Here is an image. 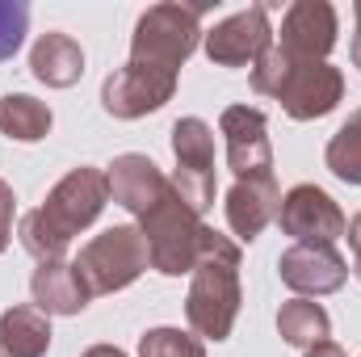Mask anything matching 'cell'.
<instances>
[{"mask_svg":"<svg viewBox=\"0 0 361 357\" xmlns=\"http://www.w3.org/2000/svg\"><path fill=\"white\" fill-rule=\"evenodd\" d=\"M105 202H109V181L101 169H89V164H80V169H72L68 177L59 181L51 193H47V202L38 206V210H30L25 219H21V248L30 253V257H38V265L42 261H63V253L72 248V240L97 223V214L105 210Z\"/></svg>","mask_w":361,"mask_h":357,"instance_id":"1","label":"cell"},{"mask_svg":"<svg viewBox=\"0 0 361 357\" xmlns=\"http://www.w3.org/2000/svg\"><path fill=\"white\" fill-rule=\"evenodd\" d=\"M240 315V244L210 227L185 294V320L202 341H227Z\"/></svg>","mask_w":361,"mask_h":357,"instance_id":"2","label":"cell"},{"mask_svg":"<svg viewBox=\"0 0 361 357\" xmlns=\"http://www.w3.org/2000/svg\"><path fill=\"white\" fill-rule=\"evenodd\" d=\"M252 89L265 92V97H277L294 122H315L341 105L345 76L328 59L324 63H298V59L281 55L277 47H269L252 63Z\"/></svg>","mask_w":361,"mask_h":357,"instance_id":"3","label":"cell"},{"mask_svg":"<svg viewBox=\"0 0 361 357\" xmlns=\"http://www.w3.org/2000/svg\"><path fill=\"white\" fill-rule=\"evenodd\" d=\"M139 231L147 240V257L152 269H160L164 277H180L193 273V265L202 261V248L210 240V227L202 223V214H193L169 185V193L139 219Z\"/></svg>","mask_w":361,"mask_h":357,"instance_id":"4","label":"cell"},{"mask_svg":"<svg viewBox=\"0 0 361 357\" xmlns=\"http://www.w3.org/2000/svg\"><path fill=\"white\" fill-rule=\"evenodd\" d=\"M206 4H152L130 34V59L164 72H180V63L197 51Z\"/></svg>","mask_w":361,"mask_h":357,"instance_id":"5","label":"cell"},{"mask_svg":"<svg viewBox=\"0 0 361 357\" xmlns=\"http://www.w3.org/2000/svg\"><path fill=\"white\" fill-rule=\"evenodd\" d=\"M72 265L80 269L89 294L97 298V294H118L130 282H139V273L152 265V257H147L143 231L130 227V223H122V227H109V231L92 236Z\"/></svg>","mask_w":361,"mask_h":357,"instance_id":"6","label":"cell"},{"mask_svg":"<svg viewBox=\"0 0 361 357\" xmlns=\"http://www.w3.org/2000/svg\"><path fill=\"white\" fill-rule=\"evenodd\" d=\"M173 156H177V173L169 177L173 193L193 214H206L214 206V131L202 118H180L173 126Z\"/></svg>","mask_w":361,"mask_h":357,"instance_id":"7","label":"cell"},{"mask_svg":"<svg viewBox=\"0 0 361 357\" xmlns=\"http://www.w3.org/2000/svg\"><path fill=\"white\" fill-rule=\"evenodd\" d=\"M177 92V72H164V68H152V63H126L118 72L105 76L101 85V105L109 118H122V122H135L152 109H160L164 101H173Z\"/></svg>","mask_w":361,"mask_h":357,"instance_id":"8","label":"cell"},{"mask_svg":"<svg viewBox=\"0 0 361 357\" xmlns=\"http://www.w3.org/2000/svg\"><path fill=\"white\" fill-rule=\"evenodd\" d=\"M219 131L227 139V164H231L235 181L273 177L269 122L257 105H227L219 118Z\"/></svg>","mask_w":361,"mask_h":357,"instance_id":"9","label":"cell"},{"mask_svg":"<svg viewBox=\"0 0 361 357\" xmlns=\"http://www.w3.org/2000/svg\"><path fill=\"white\" fill-rule=\"evenodd\" d=\"M277 223H281L286 236H294V244H336L349 227L345 210L319 185H294L281 198Z\"/></svg>","mask_w":361,"mask_h":357,"instance_id":"10","label":"cell"},{"mask_svg":"<svg viewBox=\"0 0 361 357\" xmlns=\"http://www.w3.org/2000/svg\"><path fill=\"white\" fill-rule=\"evenodd\" d=\"M269 47H273V25H269V8L265 4H252L244 13H231L227 21H219L214 30H206V55L219 68L257 63Z\"/></svg>","mask_w":361,"mask_h":357,"instance_id":"11","label":"cell"},{"mask_svg":"<svg viewBox=\"0 0 361 357\" xmlns=\"http://www.w3.org/2000/svg\"><path fill=\"white\" fill-rule=\"evenodd\" d=\"M336 47V8L328 0H294L281 17L277 51L298 63H324Z\"/></svg>","mask_w":361,"mask_h":357,"instance_id":"12","label":"cell"},{"mask_svg":"<svg viewBox=\"0 0 361 357\" xmlns=\"http://www.w3.org/2000/svg\"><path fill=\"white\" fill-rule=\"evenodd\" d=\"M277 273L294 294H336L349 282V261L332 244H290L277 257Z\"/></svg>","mask_w":361,"mask_h":357,"instance_id":"13","label":"cell"},{"mask_svg":"<svg viewBox=\"0 0 361 357\" xmlns=\"http://www.w3.org/2000/svg\"><path fill=\"white\" fill-rule=\"evenodd\" d=\"M109 198L118 202V206H126L130 214H147L164 193H169V177L147 160V156H139V152H126V156H118L114 164H109Z\"/></svg>","mask_w":361,"mask_h":357,"instance_id":"14","label":"cell"},{"mask_svg":"<svg viewBox=\"0 0 361 357\" xmlns=\"http://www.w3.org/2000/svg\"><path fill=\"white\" fill-rule=\"evenodd\" d=\"M281 210V193L273 177H257V181H235L227 193V227L240 240H257Z\"/></svg>","mask_w":361,"mask_h":357,"instance_id":"15","label":"cell"},{"mask_svg":"<svg viewBox=\"0 0 361 357\" xmlns=\"http://www.w3.org/2000/svg\"><path fill=\"white\" fill-rule=\"evenodd\" d=\"M30 290H34V307L47 315H80L92 298L72 261H42L30 277Z\"/></svg>","mask_w":361,"mask_h":357,"instance_id":"16","label":"cell"},{"mask_svg":"<svg viewBox=\"0 0 361 357\" xmlns=\"http://www.w3.org/2000/svg\"><path fill=\"white\" fill-rule=\"evenodd\" d=\"M30 72L47 85V89H72L85 76V51L72 34H42L30 51Z\"/></svg>","mask_w":361,"mask_h":357,"instance_id":"17","label":"cell"},{"mask_svg":"<svg viewBox=\"0 0 361 357\" xmlns=\"http://www.w3.org/2000/svg\"><path fill=\"white\" fill-rule=\"evenodd\" d=\"M51 315L38 307H8L0 315V357H47Z\"/></svg>","mask_w":361,"mask_h":357,"instance_id":"18","label":"cell"},{"mask_svg":"<svg viewBox=\"0 0 361 357\" xmlns=\"http://www.w3.org/2000/svg\"><path fill=\"white\" fill-rule=\"evenodd\" d=\"M51 122H55L51 105H42L38 97H30V92L0 97V135H8L17 143H38V139H47Z\"/></svg>","mask_w":361,"mask_h":357,"instance_id":"19","label":"cell"},{"mask_svg":"<svg viewBox=\"0 0 361 357\" xmlns=\"http://www.w3.org/2000/svg\"><path fill=\"white\" fill-rule=\"evenodd\" d=\"M277 332H281L286 345L311 349V345L328 341L332 320H328V311H324L319 303H311V298H290V303H281V311H277Z\"/></svg>","mask_w":361,"mask_h":357,"instance_id":"20","label":"cell"},{"mask_svg":"<svg viewBox=\"0 0 361 357\" xmlns=\"http://www.w3.org/2000/svg\"><path fill=\"white\" fill-rule=\"evenodd\" d=\"M332 177L345 181V185H361V109L349 114V122L332 135L328 152H324Z\"/></svg>","mask_w":361,"mask_h":357,"instance_id":"21","label":"cell"},{"mask_svg":"<svg viewBox=\"0 0 361 357\" xmlns=\"http://www.w3.org/2000/svg\"><path fill=\"white\" fill-rule=\"evenodd\" d=\"M139 357H206V345L202 337L180 328H152L139 341Z\"/></svg>","mask_w":361,"mask_h":357,"instance_id":"22","label":"cell"},{"mask_svg":"<svg viewBox=\"0 0 361 357\" xmlns=\"http://www.w3.org/2000/svg\"><path fill=\"white\" fill-rule=\"evenodd\" d=\"M25 30H30V4H21V0H0V63L21 51Z\"/></svg>","mask_w":361,"mask_h":357,"instance_id":"23","label":"cell"},{"mask_svg":"<svg viewBox=\"0 0 361 357\" xmlns=\"http://www.w3.org/2000/svg\"><path fill=\"white\" fill-rule=\"evenodd\" d=\"M13 210H17V198H13L8 181H0V253L8 248V236H13Z\"/></svg>","mask_w":361,"mask_h":357,"instance_id":"24","label":"cell"},{"mask_svg":"<svg viewBox=\"0 0 361 357\" xmlns=\"http://www.w3.org/2000/svg\"><path fill=\"white\" fill-rule=\"evenodd\" d=\"M345 240H349V248H353V273H357V282H361V210L353 214V223L345 227Z\"/></svg>","mask_w":361,"mask_h":357,"instance_id":"25","label":"cell"},{"mask_svg":"<svg viewBox=\"0 0 361 357\" xmlns=\"http://www.w3.org/2000/svg\"><path fill=\"white\" fill-rule=\"evenodd\" d=\"M302 357H349V353H345L336 341H319V345H311V349H307Z\"/></svg>","mask_w":361,"mask_h":357,"instance_id":"26","label":"cell"},{"mask_svg":"<svg viewBox=\"0 0 361 357\" xmlns=\"http://www.w3.org/2000/svg\"><path fill=\"white\" fill-rule=\"evenodd\" d=\"M80 357H126L118 345H92V349H85Z\"/></svg>","mask_w":361,"mask_h":357,"instance_id":"27","label":"cell"},{"mask_svg":"<svg viewBox=\"0 0 361 357\" xmlns=\"http://www.w3.org/2000/svg\"><path fill=\"white\" fill-rule=\"evenodd\" d=\"M353 13H357V34H353V63L361 68V0L353 4Z\"/></svg>","mask_w":361,"mask_h":357,"instance_id":"28","label":"cell"}]
</instances>
